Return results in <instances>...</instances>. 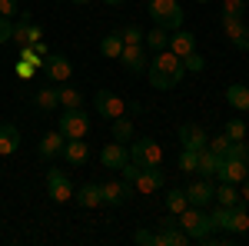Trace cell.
<instances>
[{
	"instance_id": "cell-12",
	"label": "cell",
	"mask_w": 249,
	"mask_h": 246,
	"mask_svg": "<svg viewBox=\"0 0 249 246\" xmlns=\"http://www.w3.org/2000/svg\"><path fill=\"white\" fill-rule=\"evenodd\" d=\"M100 163L107 167V170H123L126 163H130V150H126V143H107L103 153H100Z\"/></svg>"
},
{
	"instance_id": "cell-31",
	"label": "cell",
	"mask_w": 249,
	"mask_h": 246,
	"mask_svg": "<svg viewBox=\"0 0 249 246\" xmlns=\"http://www.w3.org/2000/svg\"><path fill=\"white\" fill-rule=\"evenodd\" d=\"M57 94H60V107H63V110H73V107H83V94H80L77 87L63 83V87H60Z\"/></svg>"
},
{
	"instance_id": "cell-49",
	"label": "cell",
	"mask_w": 249,
	"mask_h": 246,
	"mask_svg": "<svg viewBox=\"0 0 249 246\" xmlns=\"http://www.w3.org/2000/svg\"><path fill=\"white\" fill-rule=\"evenodd\" d=\"M196 3H210V0H196Z\"/></svg>"
},
{
	"instance_id": "cell-41",
	"label": "cell",
	"mask_w": 249,
	"mask_h": 246,
	"mask_svg": "<svg viewBox=\"0 0 249 246\" xmlns=\"http://www.w3.org/2000/svg\"><path fill=\"white\" fill-rule=\"evenodd\" d=\"M133 240H136L140 246H156V233H150V229H136Z\"/></svg>"
},
{
	"instance_id": "cell-26",
	"label": "cell",
	"mask_w": 249,
	"mask_h": 246,
	"mask_svg": "<svg viewBox=\"0 0 249 246\" xmlns=\"http://www.w3.org/2000/svg\"><path fill=\"white\" fill-rule=\"evenodd\" d=\"M80 207L83 209H93V207H103V196H100V183H83L77 193Z\"/></svg>"
},
{
	"instance_id": "cell-1",
	"label": "cell",
	"mask_w": 249,
	"mask_h": 246,
	"mask_svg": "<svg viewBox=\"0 0 249 246\" xmlns=\"http://www.w3.org/2000/svg\"><path fill=\"white\" fill-rule=\"evenodd\" d=\"M146 74H150L153 90H173V87H179L186 67H183V60L176 57L173 50H163V54H156V60L146 67Z\"/></svg>"
},
{
	"instance_id": "cell-2",
	"label": "cell",
	"mask_w": 249,
	"mask_h": 246,
	"mask_svg": "<svg viewBox=\"0 0 249 246\" xmlns=\"http://www.w3.org/2000/svg\"><path fill=\"white\" fill-rule=\"evenodd\" d=\"M176 223L186 229V236H190V240H196V243H199L206 233H213V229H216V227H213V216L203 207H186L183 213H179V220H176Z\"/></svg>"
},
{
	"instance_id": "cell-15",
	"label": "cell",
	"mask_w": 249,
	"mask_h": 246,
	"mask_svg": "<svg viewBox=\"0 0 249 246\" xmlns=\"http://www.w3.org/2000/svg\"><path fill=\"white\" fill-rule=\"evenodd\" d=\"M120 60H123V67H126L133 76L146 70V57H143V47H140V43H123V54H120Z\"/></svg>"
},
{
	"instance_id": "cell-50",
	"label": "cell",
	"mask_w": 249,
	"mask_h": 246,
	"mask_svg": "<svg viewBox=\"0 0 249 246\" xmlns=\"http://www.w3.org/2000/svg\"><path fill=\"white\" fill-rule=\"evenodd\" d=\"M246 3H249V0H246Z\"/></svg>"
},
{
	"instance_id": "cell-33",
	"label": "cell",
	"mask_w": 249,
	"mask_h": 246,
	"mask_svg": "<svg viewBox=\"0 0 249 246\" xmlns=\"http://www.w3.org/2000/svg\"><path fill=\"white\" fill-rule=\"evenodd\" d=\"M186 207H190V200H186L183 189H170V193H166V209H170V213H183Z\"/></svg>"
},
{
	"instance_id": "cell-30",
	"label": "cell",
	"mask_w": 249,
	"mask_h": 246,
	"mask_svg": "<svg viewBox=\"0 0 249 246\" xmlns=\"http://www.w3.org/2000/svg\"><path fill=\"white\" fill-rule=\"evenodd\" d=\"M34 100H37V107H40V110H57V107H60V94L53 90V83H47V87H40Z\"/></svg>"
},
{
	"instance_id": "cell-17",
	"label": "cell",
	"mask_w": 249,
	"mask_h": 246,
	"mask_svg": "<svg viewBox=\"0 0 249 246\" xmlns=\"http://www.w3.org/2000/svg\"><path fill=\"white\" fill-rule=\"evenodd\" d=\"M63 147H67V136L57 130V133H47V136L40 140L37 153L43 156V160H53V156H60V153H63Z\"/></svg>"
},
{
	"instance_id": "cell-47",
	"label": "cell",
	"mask_w": 249,
	"mask_h": 246,
	"mask_svg": "<svg viewBox=\"0 0 249 246\" xmlns=\"http://www.w3.org/2000/svg\"><path fill=\"white\" fill-rule=\"evenodd\" d=\"M103 3H110V7H120V3H123V0H103Z\"/></svg>"
},
{
	"instance_id": "cell-6",
	"label": "cell",
	"mask_w": 249,
	"mask_h": 246,
	"mask_svg": "<svg viewBox=\"0 0 249 246\" xmlns=\"http://www.w3.org/2000/svg\"><path fill=\"white\" fill-rule=\"evenodd\" d=\"M186 243H190L186 229L179 227L173 216H163L160 220V229H156V246H186Z\"/></svg>"
},
{
	"instance_id": "cell-9",
	"label": "cell",
	"mask_w": 249,
	"mask_h": 246,
	"mask_svg": "<svg viewBox=\"0 0 249 246\" xmlns=\"http://www.w3.org/2000/svg\"><path fill=\"white\" fill-rule=\"evenodd\" d=\"M93 103H96V114L107 116V120H116V116L126 114V103H123V100H120L113 90H96Z\"/></svg>"
},
{
	"instance_id": "cell-23",
	"label": "cell",
	"mask_w": 249,
	"mask_h": 246,
	"mask_svg": "<svg viewBox=\"0 0 249 246\" xmlns=\"http://www.w3.org/2000/svg\"><path fill=\"white\" fill-rule=\"evenodd\" d=\"M219 163H223V156H216L213 150H199V156H196V173L199 176H216Z\"/></svg>"
},
{
	"instance_id": "cell-29",
	"label": "cell",
	"mask_w": 249,
	"mask_h": 246,
	"mask_svg": "<svg viewBox=\"0 0 249 246\" xmlns=\"http://www.w3.org/2000/svg\"><path fill=\"white\" fill-rule=\"evenodd\" d=\"M146 47L156 50V54H163V50H170V30H163V27H153L150 34H146Z\"/></svg>"
},
{
	"instance_id": "cell-5",
	"label": "cell",
	"mask_w": 249,
	"mask_h": 246,
	"mask_svg": "<svg viewBox=\"0 0 249 246\" xmlns=\"http://www.w3.org/2000/svg\"><path fill=\"white\" fill-rule=\"evenodd\" d=\"M130 160H133L136 167H160V163H163V147H160L156 140H150V136H143V140L133 143Z\"/></svg>"
},
{
	"instance_id": "cell-38",
	"label": "cell",
	"mask_w": 249,
	"mask_h": 246,
	"mask_svg": "<svg viewBox=\"0 0 249 246\" xmlns=\"http://www.w3.org/2000/svg\"><path fill=\"white\" fill-rule=\"evenodd\" d=\"M230 143H232V140L226 136V133H223V136H213L210 143H206V150H213L216 156H226V150H230Z\"/></svg>"
},
{
	"instance_id": "cell-44",
	"label": "cell",
	"mask_w": 249,
	"mask_h": 246,
	"mask_svg": "<svg viewBox=\"0 0 249 246\" xmlns=\"http://www.w3.org/2000/svg\"><path fill=\"white\" fill-rule=\"evenodd\" d=\"M37 40H43V27L40 23H30V43H37Z\"/></svg>"
},
{
	"instance_id": "cell-16",
	"label": "cell",
	"mask_w": 249,
	"mask_h": 246,
	"mask_svg": "<svg viewBox=\"0 0 249 246\" xmlns=\"http://www.w3.org/2000/svg\"><path fill=\"white\" fill-rule=\"evenodd\" d=\"M213 196H216V187H213L210 180H199V183H193L190 189H186V200H190V207H210Z\"/></svg>"
},
{
	"instance_id": "cell-4",
	"label": "cell",
	"mask_w": 249,
	"mask_h": 246,
	"mask_svg": "<svg viewBox=\"0 0 249 246\" xmlns=\"http://www.w3.org/2000/svg\"><path fill=\"white\" fill-rule=\"evenodd\" d=\"M67 140H83L90 133V116L83 114V107H73V110H63L60 116V127H57Z\"/></svg>"
},
{
	"instance_id": "cell-11",
	"label": "cell",
	"mask_w": 249,
	"mask_h": 246,
	"mask_svg": "<svg viewBox=\"0 0 249 246\" xmlns=\"http://www.w3.org/2000/svg\"><path fill=\"white\" fill-rule=\"evenodd\" d=\"M179 143H183V150H206V143H210V136L206 130L199 127V123H183L179 127Z\"/></svg>"
},
{
	"instance_id": "cell-13",
	"label": "cell",
	"mask_w": 249,
	"mask_h": 246,
	"mask_svg": "<svg viewBox=\"0 0 249 246\" xmlns=\"http://www.w3.org/2000/svg\"><path fill=\"white\" fill-rule=\"evenodd\" d=\"M163 183H166V176H163L160 167H140V173H136V180H133V189H140V193H156Z\"/></svg>"
},
{
	"instance_id": "cell-36",
	"label": "cell",
	"mask_w": 249,
	"mask_h": 246,
	"mask_svg": "<svg viewBox=\"0 0 249 246\" xmlns=\"http://www.w3.org/2000/svg\"><path fill=\"white\" fill-rule=\"evenodd\" d=\"M183 67H186L190 74H203V70H206V60L193 50V54H186V57H183Z\"/></svg>"
},
{
	"instance_id": "cell-40",
	"label": "cell",
	"mask_w": 249,
	"mask_h": 246,
	"mask_svg": "<svg viewBox=\"0 0 249 246\" xmlns=\"http://www.w3.org/2000/svg\"><path fill=\"white\" fill-rule=\"evenodd\" d=\"M143 37H146V34H143V30H140V27H126V30H123V43H143Z\"/></svg>"
},
{
	"instance_id": "cell-32",
	"label": "cell",
	"mask_w": 249,
	"mask_h": 246,
	"mask_svg": "<svg viewBox=\"0 0 249 246\" xmlns=\"http://www.w3.org/2000/svg\"><path fill=\"white\" fill-rule=\"evenodd\" d=\"M113 140L116 143H130V140H133V120L126 114L113 120Z\"/></svg>"
},
{
	"instance_id": "cell-21",
	"label": "cell",
	"mask_w": 249,
	"mask_h": 246,
	"mask_svg": "<svg viewBox=\"0 0 249 246\" xmlns=\"http://www.w3.org/2000/svg\"><path fill=\"white\" fill-rule=\"evenodd\" d=\"M20 147V130L14 123H0V156H10Z\"/></svg>"
},
{
	"instance_id": "cell-25",
	"label": "cell",
	"mask_w": 249,
	"mask_h": 246,
	"mask_svg": "<svg viewBox=\"0 0 249 246\" xmlns=\"http://www.w3.org/2000/svg\"><path fill=\"white\" fill-rule=\"evenodd\" d=\"M30 23H34V14L30 10H20V20L14 23V43H20V47H27L30 43Z\"/></svg>"
},
{
	"instance_id": "cell-35",
	"label": "cell",
	"mask_w": 249,
	"mask_h": 246,
	"mask_svg": "<svg viewBox=\"0 0 249 246\" xmlns=\"http://www.w3.org/2000/svg\"><path fill=\"white\" fill-rule=\"evenodd\" d=\"M243 10H246V0H226V3H223V20L243 17Z\"/></svg>"
},
{
	"instance_id": "cell-20",
	"label": "cell",
	"mask_w": 249,
	"mask_h": 246,
	"mask_svg": "<svg viewBox=\"0 0 249 246\" xmlns=\"http://www.w3.org/2000/svg\"><path fill=\"white\" fill-rule=\"evenodd\" d=\"M223 27H226V37H230L232 47H239V50H246L249 47V30L243 27V20H223Z\"/></svg>"
},
{
	"instance_id": "cell-37",
	"label": "cell",
	"mask_w": 249,
	"mask_h": 246,
	"mask_svg": "<svg viewBox=\"0 0 249 246\" xmlns=\"http://www.w3.org/2000/svg\"><path fill=\"white\" fill-rule=\"evenodd\" d=\"M226 136H230V140H246V123H243L239 116H232L230 123H226Z\"/></svg>"
},
{
	"instance_id": "cell-45",
	"label": "cell",
	"mask_w": 249,
	"mask_h": 246,
	"mask_svg": "<svg viewBox=\"0 0 249 246\" xmlns=\"http://www.w3.org/2000/svg\"><path fill=\"white\" fill-rule=\"evenodd\" d=\"M30 47H34V54H37L40 60L47 57V54H50V50H47V43H43V40H37V43H30Z\"/></svg>"
},
{
	"instance_id": "cell-14",
	"label": "cell",
	"mask_w": 249,
	"mask_h": 246,
	"mask_svg": "<svg viewBox=\"0 0 249 246\" xmlns=\"http://www.w3.org/2000/svg\"><path fill=\"white\" fill-rule=\"evenodd\" d=\"M216 176H219V183H243L249 176V163H243V160H223L219 163V170H216Z\"/></svg>"
},
{
	"instance_id": "cell-22",
	"label": "cell",
	"mask_w": 249,
	"mask_h": 246,
	"mask_svg": "<svg viewBox=\"0 0 249 246\" xmlns=\"http://www.w3.org/2000/svg\"><path fill=\"white\" fill-rule=\"evenodd\" d=\"M63 156H67V163H73V167H83V163L90 160V147H87L83 140H67V147H63Z\"/></svg>"
},
{
	"instance_id": "cell-39",
	"label": "cell",
	"mask_w": 249,
	"mask_h": 246,
	"mask_svg": "<svg viewBox=\"0 0 249 246\" xmlns=\"http://www.w3.org/2000/svg\"><path fill=\"white\" fill-rule=\"evenodd\" d=\"M196 156H199L196 150H183L179 153V170L183 173H196Z\"/></svg>"
},
{
	"instance_id": "cell-46",
	"label": "cell",
	"mask_w": 249,
	"mask_h": 246,
	"mask_svg": "<svg viewBox=\"0 0 249 246\" xmlns=\"http://www.w3.org/2000/svg\"><path fill=\"white\" fill-rule=\"evenodd\" d=\"M243 200H249V176L243 180Z\"/></svg>"
},
{
	"instance_id": "cell-51",
	"label": "cell",
	"mask_w": 249,
	"mask_h": 246,
	"mask_svg": "<svg viewBox=\"0 0 249 246\" xmlns=\"http://www.w3.org/2000/svg\"><path fill=\"white\" fill-rule=\"evenodd\" d=\"M246 50H249V47H246Z\"/></svg>"
},
{
	"instance_id": "cell-18",
	"label": "cell",
	"mask_w": 249,
	"mask_h": 246,
	"mask_svg": "<svg viewBox=\"0 0 249 246\" xmlns=\"http://www.w3.org/2000/svg\"><path fill=\"white\" fill-rule=\"evenodd\" d=\"M223 229H230V233H246V229H249L246 200H243V203H236V207H230V216H226V223H223Z\"/></svg>"
},
{
	"instance_id": "cell-19",
	"label": "cell",
	"mask_w": 249,
	"mask_h": 246,
	"mask_svg": "<svg viewBox=\"0 0 249 246\" xmlns=\"http://www.w3.org/2000/svg\"><path fill=\"white\" fill-rule=\"evenodd\" d=\"M170 50L183 60L186 54H193V50H196V37H193L190 30H176V34H170Z\"/></svg>"
},
{
	"instance_id": "cell-43",
	"label": "cell",
	"mask_w": 249,
	"mask_h": 246,
	"mask_svg": "<svg viewBox=\"0 0 249 246\" xmlns=\"http://www.w3.org/2000/svg\"><path fill=\"white\" fill-rule=\"evenodd\" d=\"M17 10H20L17 0H0V17H14Z\"/></svg>"
},
{
	"instance_id": "cell-24",
	"label": "cell",
	"mask_w": 249,
	"mask_h": 246,
	"mask_svg": "<svg viewBox=\"0 0 249 246\" xmlns=\"http://www.w3.org/2000/svg\"><path fill=\"white\" fill-rule=\"evenodd\" d=\"M226 103H230L232 110L246 114V110H249V87H243V83H232L230 90H226Z\"/></svg>"
},
{
	"instance_id": "cell-10",
	"label": "cell",
	"mask_w": 249,
	"mask_h": 246,
	"mask_svg": "<svg viewBox=\"0 0 249 246\" xmlns=\"http://www.w3.org/2000/svg\"><path fill=\"white\" fill-rule=\"evenodd\" d=\"M47 189H50L53 203L73 200V183H70V176H67L63 170H47Z\"/></svg>"
},
{
	"instance_id": "cell-3",
	"label": "cell",
	"mask_w": 249,
	"mask_h": 246,
	"mask_svg": "<svg viewBox=\"0 0 249 246\" xmlns=\"http://www.w3.org/2000/svg\"><path fill=\"white\" fill-rule=\"evenodd\" d=\"M150 17L163 30H179L183 27V10L176 0H150Z\"/></svg>"
},
{
	"instance_id": "cell-8",
	"label": "cell",
	"mask_w": 249,
	"mask_h": 246,
	"mask_svg": "<svg viewBox=\"0 0 249 246\" xmlns=\"http://www.w3.org/2000/svg\"><path fill=\"white\" fill-rule=\"evenodd\" d=\"M100 196H103V203L107 207H123L130 196H133V183H126V180H107V183H100Z\"/></svg>"
},
{
	"instance_id": "cell-34",
	"label": "cell",
	"mask_w": 249,
	"mask_h": 246,
	"mask_svg": "<svg viewBox=\"0 0 249 246\" xmlns=\"http://www.w3.org/2000/svg\"><path fill=\"white\" fill-rule=\"evenodd\" d=\"M223 160H243V163H249V147L243 143V140H232L230 150H226V156Z\"/></svg>"
},
{
	"instance_id": "cell-27",
	"label": "cell",
	"mask_w": 249,
	"mask_h": 246,
	"mask_svg": "<svg viewBox=\"0 0 249 246\" xmlns=\"http://www.w3.org/2000/svg\"><path fill=\"white\" fill-rule=\"evenodd\" d=\"M219 207H236V203H243V193L236 189V183H219L216 189V196H213Z\"/></svg>"
},
{
	"instance_id": "cell-7",
	"label": "cell",
	"mask_w": 249,
	"mask_h": 246,
	"mask_svg": "<svg viewBox=\"0 0 249 246\" xmlns=\"http://www.w3.org/2000/svg\"><path fill=\"white\" fill-rule=\"evenodd\" d=\"M40 67H43V74H47V80H50V83H67V80H70V74H73V63L63 57V54H47Z\"/></svg>"
},
{
	"instance_id": "cell-48",
	"label": "cell",
	"mask_w": 249,
	"mask_h": 246,
	"mask_svg": "<svg viewBox=\"0 0 249 246\" xmlns=\"http://www.w3.org/2000/svg\"><path fill=\"white\" fill-rule=\"evenodd\" d=\"M73 3H90V0H73Z\"/></svg>"
},
{
	"instance_id": "cell-28",
	"label": "cell",
	"mask_w": 249,
	"mask_h": 246,
	"mask_svg": "<svg viewBox=\"0 0 249 246\" xmlns=\"http://www.w3.org/2000/svg\"><path fill=\"white\" fill-rule=\"evenodd\" d=\"M100 54L103 57H120L123 54V30H113V34H107L100 40Z\"/></svg>"
},
{
	"instance_id": "cell-42",
	"label": "cell",
	"mask_w": 249,
	"mask_h": 246,
	"mask_svg": "<svg viewBox=\"0 0 249 246\" xmlns=\"http://www.w3.org/2000/svg\"><path fill=\"white\" fill-rule=\"evenodd\" d=\"M10 37H14V23L10 17H0V43H10Z\"/></svg>"
}]
</instances>
